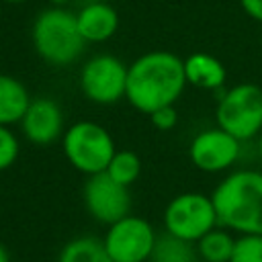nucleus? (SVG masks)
I'll return each instance as SVG.
<instances>
[{
  "label": "nucleus",
  "instance_id": "a878e982",
  "mask_svg": "<svg viewBox=\"0 0 262 262\" xmlns=\"http://www.w3.org/2000/svg\"><path fill=\"white\" fill-rule=\"evenodd\" d=\"M260 49H262V37H260Z\"/></svg>",
  "mask_w": 262,
  "mask_h": 262
},
{
  "label": "nucleus",
  "instance_id": "9b49d317",
  "mask_svg": "<svg viewBox=\"0 0 262 262\" xmlns=\"http://www.w3.org/2000/svg\"><path fill=\"white\" fill-rule=\"evenodd\" d=\"M23 133L31 143L49 145L63 133V115L55 100L35 98L31 100L23 121Z\"/></svg>",
  "mask_w": 262,
  "mask_h": 262
},
{
  "label": "nucleus",
  "instance_id": "b1692460",
  "mask_svg": "<svg viewBox=\"0 0 262 262\" xmlns=\"http://www.w3.org/2000/svg\"><path fill=\"white\" fill-rule=\"evenodd\" d=\"M258 154H260V158H262V131H260V135H258Z\"/></svg>",
  "mask_w": 262,
  "mask_h": 262
},
{
  "label": "nucleus",
  "instance_id": "ddd939ff",
  "mask_svg": "<svg viewBox=\"0 0 262 262\" xmlns=\"http://www.w3.org/2000/svg\"><path fill=\"white\" fill-rule=\"evenodd\" d=\"M184 76L186 84L215 90L225 82V68L217 57L209 53H192L184 59Z\"/></svg>",
  "mask_w": 262,
  "mask_h": 262
},
{
  "label": "nucleus",
  "instance_id": "bb28decb",
  "mask_svg": "<svg viewBox=\"0 0 262 262\" xmlns=\"http://www.w3.org/2000/svg\"><path fill=\"white\" fill-rule=\"evenodd\" d=\"M196 262H205V260H196Z\"/></svg>",
  "mask_w": 262,
  "mask_h": 262
},
{
  "label": "nucleus",
  "instance_id": "1a4fd4ad",
  "mask_svg": "<svg viewBox=\"0 0 262 262\" xmlns=\"http://www.w3.org/2000/svg\"><path fill=\"white\" fill-rule=\"evenodd\" d=\"M84 205L86 211L100 223H115L129 215L131 196L129 188L115 182L106 172H98L88 176L84 184Z\"/></svg>",
  "mask_w": 262,
  "mask_h": 262
},
{
  "label": "nucleus",
  "instance_id": "9d476101",
  "mask_svg": "<svg viewBox=\"0 0 262 262\" xmlns=\"http://www.w3.org/2000/svg\"><path fill=\"white\" fill-rule=\"evenodd\" d=\"M192 164L203 172H221L235 164L239 158V139L221 127L205 129L194 135L188 147Z\"/></svg>",
  "mask_w": 262,
  "mask_h": 262
},
{
  "label": "nucleus",
  "instance_id": "6e6552de",
  "mask_svg": "<svg viewBox=\"0 0 262 262\" xmlns=\"http://www.w3.org/2000/svg\"><path fill=\"white\" fill-rule=\"evenodd\" d=\"M127 68L119 57L102 53L88 59L80 72V88L84 96L96 104H115L125 98Z\"/></svg>",
  "mask_w": 262,
  "mask_h": 262
},
{
  "label": "nucleus",
  "instance_id": "412c9836",
  "mask_svg": "<svg viewBox=\"0 0 262 262\" xmlns=\"http://www.w3.org/2000/svg\"><path fill=\"white\" fill-rule=\"evenodd\" d=\"M149 121H151V125H154L156 129H160V131H170V129L178 123V113H176L174 104H168V106H162V108L154 111V113L149 115Z\"/></svg>",
  "mask_w": 262,
  "mask_h": 262
},
{
  "label": "nucleus",
  "instance_id": "2eb2a0df",
  "mask_svg": "<svg viewBox=\"0 0 262 262\" xmlns=\"http://www.w3.org/2000/svg\"><path fill=\"white\" fill-rule=\"evenodd\" d=\"M196 254L205 262H229L233 248H235V237L225 227H213L209 233H205L196 244Z\"/></svg>",
  "mask_w": 262,
  "mask_h": 262
},
{
  "label": "nucleus",
  "instance_id": "20e7f679",
  "mask_svg": "<svg viewBox=\"0 0 262 262\" xmlns=\"http://www.w3.org/2000/svg\"><path fill=\"white\" fill-rule=\"evenodd\" d=\"M61 145L68 162L88 176L104 172L117 151L111 133L92 121H78L68 127L63 131Z\"/></svg>",
  "mask_w": 262,
  "mask_h": 262
},
{
  "label": "nucleus",
  "instance_id": "f257e3e1",
  "mask_svg": "<svg viewBox=\"0 0 262 262\" xmlns=\"http://www.w3.org/2000/svg\"><path fill=\"white\" fill-rule=\"evenodd\" d=\"M186 86L184 59L170 51H149L127 68L125 98L137 111H154L174 104Z\"/></svg>",
  "mask_w": 262,
  "mask_h": 262
},
{
  "label": "nucleus",
  "instance_id": "423d86ee",
  "mask_svg": "<svg viewBox=\"0 0 262 262\" xmlns=\"http://www.w3.org/2000/svg\"><path fill=\"white\" fill-rule=\"evenodd\" d=\"M213 199L203 192H182L174 196L164 211L166 233L196 244L205 233L217 227Z\"/></svg>",
  "mask_w": 262,
  "mask_h": 262
},
{
  "label": "nucleus",
  "instance_id": "39448f33",
  "mask_svg": "<svg viewBox=\"0 0 262 262\" xmlns=\"http://www.w3.org/2000/svg\"><path fill=\"white\" fill-rule=\"evenodd\" d=\"M217 127L239 141L252 139L262 131V88L237 84L229 88L215 111Z\"/></svg>",
  "mask_w": 262,
  "mask_h": 262
},
{
  "label": "nucleus",
  "instance_id": "7ed1b4c3",
  "mask_svg": "<svg viewBox=\"0 0 262 262\" xmlns=\"http://www.w3.org/2000/svg\"><path fill=\"white\" fill-rule=\"evenodd\" d=\"M35 51L51 66H68L84 51V37L78 29L76 14L63 8L43 10L33 25Z\"/></svg>",
  "mask_w": 262,
  "mask_h": 262
},
{
  "label": "nucleus",
  "instance_id": "393cba45",
  "mask_svg": "<svg viewBox=\"0 0 262 262\" xmlns=\"http://www.w3.org/2000/svg\"><path fill=\"white\" fill-rule=\"evenodd\" d=\"M4 2H12V4H16V2H23V0H4Z\"/></svg>",
  "mask_w": 262,
  "mask_h": 262
},
{
  "label": "nucleus",
  "instance_id": "dca6fc26",
  "mask_svg": "<svg viewBox=\"0 0 262 262\" xmlns=\"http://www.w3.org/2000/svg\"><path fill=\"white\" fill-rule=\"evenodd\" d=\"M57 262H111V258L100 239L84 235L70 239L61 248Z\"/></svg>",
  "mask_w": 262,
  "mask_h": 262
},
{
  "label": "nucleus",
  "instance_id": "aec40b11",
  "mask_svg": "<svg viewBox=\"0 0 262 262\" xmlns=\"http://www.w3.org/2000/svg\"><path fill=\"white\" fill-rule=\"evenodd\" d=\"M16 158H18V139L6 125H0V170L10 168Z\"/></svg>",
  "mask_w": 262,
  "mask_h": 262
},
{
  "label": "nucleus",
  "instance_id": "4be33fe9",
  "mask_svg": "<svg viewBox=\"0 0 262 262\" xmlns=\"http://www.w3.org/2000/svg\"><path fill=\"white\" fill-rule=\"evenodd\" d=\"M242 2V8L256 20L262 23V0H239Z\"/></svg>",
  "mask_w": 262,
  "mask_h": 262
},
{
  "label": "nucleus",
  "instance_id": "4468645a",
  "mask_svg": "<svg viewBox=\"0 0 262 262\" xmlns=\"http://www.w3.org/2000/svg\"><path fill=\"white\" fill-rule=\"evenodd\" d=\"M31 104L25 84L12 76L0 74V125L20 123Z\"/></svg>",
  "mask_w": 262,
  "mask_h": 262
},
{
  "label": "nucleus",
  "instance_id": "6ab92c4d",
  "mask_svg": "<svg viewBox=\"0 0 262 262\" xmlns=\"http://www.w3.org/2000/svg\"><path fill=\"white\" fill-rule=\"evenodd\" d=\"M229 262H262V235H239Z\"/></svg>",
  "mask_w": 262,
  "mask_h": 262
},
{
  "label": "nucleus",
  "instance_id": "a211bd4d",
  "mask_svg": "<svg viewBox=\"0 0 262 262\" xmlns=\"http://www.w3.org/2000/svg\"><path fill=\"white\" fill-rule=\"evenodd\" d=\"M115 182L123 184L129 188V184H133L137 178H139V172H141V160L135 151L131 149H121V151H115L111 164L106 166L104 170Z\"/></svg>",
  "mask_w": 262,
  "mask_h": 262
},
{
  "label": "nucleus",
  "instance_id": "f8f14e48",
  "mask_svg": "<svg viewBox=\"0 0 262 262\" xmlns=\"http://www.w3.org/2000/svg\"><path fill=\"white\" fill-rule=\"evenodd\" d=\"M78 29L86 43H100L115 35L119 27L117 10L106 2H90L78 14Z\"/></svg>",
  "mask_w": 262,
  "mask_h": 262
},
{
  "label": "nucleus",
  "instance_id": "f03ea898",
  "mask_svg": "<svg viewBox=\"0 0 262 262\" xmlns=\"http://www.w3.org/2000/svg\"><path fill=\"white\" fill-rule=\"evenodd\" d=\"M219 227L239 235H262V172L235 170L211 194Z\"/></svg>",
  "mask_w": 262,
  "mask_h": 262
},
{
  "label": "nucleus",
  "instance_id": "0eeeda50",
  "mask_svg": "<svg viewBox=\"0 0 262 262\" xmlns=\"http://www.w3.org/2000/svg\"><path fill=\"white\" fill-rule=\"evenodd\" d=\"M156 239L151 223L129 213L108 225L102 244L111 262H145L154 252Z\"/></svg>",
  "mask_w": 262,
  "mask_h": 262
},
{
  "label": "nucleus",
  "instance_id": "5701e85b",
  "mask_svg": "<svg viewBox=\"0 0 262 262\" xmlns=\"http://www.w3.org/2000/svg\"><path fill=\"white\" fill-rule=\"evenodd\" d=\"M0 262H10V254H8V250L4 248L2 242H0Z\"/></svg>",
  "mask_w": 262,
  "mask_h": 262
},
{
  "label": "nucleus",
  "instance_id": "f3484780",
  "mask_svg": "<svg viewBox=\"0 0 262 262\" xmlns=\"http://www.w3.org/2000/svg\"><path fill=\"white\" fill-rule=\"evenodd\" d=\"M196 256H199L196 248L190 242H184L180 237L166 233L156 239L149 260L151 262H196Z\"/></svg>",
  "mask_w": 262,
  "mask_h": 262
}]
</instances>
